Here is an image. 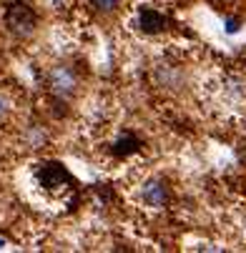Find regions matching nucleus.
<instances>
[{"label": "nucleus", "mask_w": 246, "mask_h": 253, "mask_svg": "<svg viewBox=\"0 0 246 253\" xmlns=\"http://www.w3.org/2000/svg\"><path fill=\"white\" fill-rule=\"evenodd\" d=\"M5 25L15 38H30L38 28V15L28 3H10L5 10Z\"/></svg>", "instance_id": "nucleus-1"}, {"label": "nucleus", "mask_w": 246, "mask_h": 253, "mask_svg": "<svg viewBox=\"0 0 246 253\" xmlns=\"http://www.w3.org/2000/svg\"><path fill=\"white\" fill-rule=\"evenodd\" d=\"M35 178H38V183L43 186V191L55 193V196L68 193L73 188V178H70V173L60 163H41L38 170H35Z\"/></svg>", "instance_id": "nucleus-2"}, {"label": "nucleus", "mask_w": 246, "mask_h": 253, "mask_svg": "<svg viewBox=\"0 0 246 253\" xmlns=\"http://www.w3.org/2000/svg\"><path fill=\"white\" fill-rule=\"evenodd\" d=\"M48 90L58 98H70L78 90V76L70 65H53L48 70Z\"/></svg>", "instance_id": "nucleus-3"}, {"label": "nucleus", "mask_w": 246, "mask_h": 253, "mask_svg": "<svg viewBox=\"0 0 246 253\" xmlns=\"http://www.w3.org/2000/svg\"><path fill=\"white\" fill-rule=\"evenodd\" d=\"M141 198H144V203L148 208H163L171 198V191L166 186V180L161 178H151L144 183V188H141Z\"/></svg>", "instance_id": "nucleus-4"}, {"label": "nucleus", "mask_w": 246, "mask_h": 253, "mask_svg": "<svg viewBox=\"0 0 246 253\" xmlns=\"http://www.w3.org/2000/svg\"><path fill=\"white\" fill-rule=\"evenodd\" d=\"M138 28L144 30V33H148V35L161 33V30L166 28V18H163L158 10L144 8V10H141V15H138Z\"/></svg>", "instance_id": "nucleus-5"}, {"label": "nucleus", "mask_w": 246, "mask_h": 253, "mask_svg": "<svg viewBox=\"0 0 246 253\" xmlns=\"http://www.w3.org/2000/svg\"><path fill=\"white\" fill-rule=\"evenodd\" d=\"M141 148V140L136 138V135H131V133H126L123 138H118L116 143H113V153L116 156H131V153H136Z\"/></svg>", "instance_id": "nucleus-6"}, {"label": "nucleus", "mask_w": 246, "mask_h": 253, "mask_svg": "<svg viewBox=\"0 0 246 253\" xmlns=\"http://www.w3.org/2000/svg\"><path fill=\"white\" fill-rule=\"evenodd\" d=\"M91 8L100 15H113L118 8H121V0H88Z\"/></svg>", "instance_id": "nucleus-7"}, {"label": "nucleus", "mask_w": 246, "mask_h": 253, "mask_svg": "<svg viewBox=\"0 0 246 253\" xmlns=\"http://www.w3.org/2000/svg\"><path fill=\"white\" fill-rule=\"evenodd\" d=\"M5 111H8V100H5L3 95H0V116H3Z\"/></svg>", "instance_id": "nucleus-8"}, {"label": "nucleus", "mask_w": 246, "mask_h": 253, "mask_svg": "<svg viewBox=\"0 0 246 253\" xmlns=\"http://www.w3.org/2000/svg\"><path fill=\"white\" fill-rule=\"evenodd\" d=\"M239 30V23L236 20H229V33H236Z\"/></svg>", "instance_id": "nucleus-9"}]
</instances>
